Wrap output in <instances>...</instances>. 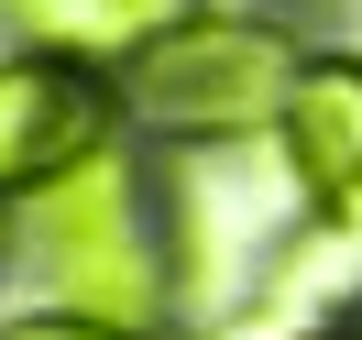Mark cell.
<instances>
[{"instance_id":"cell-7","label":"cell","mask_w":362,"mask_h":340,"mask_svg":"<svg viewBox=\"0 0 362 340\" xmlns=\"http://www.w3.org/2000/svg\"><path fill=\"white\" fill-rule=\"evenodd\" d=\"M0 340H143V329L88 318V307H55V318H0Z\"/></svg>"},{"instance_id":"cell-4","label":"cell","mask_w":362,"mask_h":340,"mask_svg":"<svg viewBox=\"0 0 362 340\" xmlns=\"http://www.w3.org/2000/svg\"><path fill=\"white\" fill-rule=\"evenodd\" d=\"M99 132V88L66 55H0V187L45 198Z\"/></svg>"},{"instance_id":"cell-6","label":"cell","mask_w":362,"mask_h":340,"mask_svg":"<svg viewBox=\"0 0 362 340\" xmlns=\"http://www.w3.org/2000/svg\"><path fill=\"white\" fill-rule=\"evenodd\" d=\"M11 23H33L45 45L66 55H110V45H154L176 23V0H0Z\"/></svg>"},{"instance_id":"cell-5","label":"cell","mask_w":362,"mask_h":340,"mask_svg":"<svg viewBox=\"0 0 362 340\" xmlns=\"http://www.w3.org/2000/svg\"><path fill=\"white\" fill-rule=\"evenodd\" d=\"M55 286H66V307L143 329V318H154V296H165V274H154V252L132 242V209H121V220L66 230V242H55Z\"/></svg>"},{"instance_id":"cell-1","label":"cell","mask_w":362,"mask_h":340,"mask_svg":"<svg viewBox=\"0 0 362 340\" xmlns=\"http://www.w3.org/2000/svg\"><path fill=\"white\" fill-rule=\"evenodd\" d=\"M296 33L242 23V11H209V23H165L154 45H132L121 66V110L143 132H187V143H242L252 121H286L296 88Z\"/></svg>"},{"instance_id":"cell-2","label":"cell","mask_w":362,"mask_h":340,"mask_svg":"<svg viewBox=\"0 0 362 340\" xmlns=\"http://www.w3.org/2000/svg\"><path fill=\"white\" fill-rule=\"evenodd\" d=\"M274 154H286L308 220L340 230V242H362V55H308L296 66Z\"/></svg>"},{"instance_id":"cell-8","label":"cell","mask_w":362,"mask_h":340,"mask_svg":"<svg viewBox=\"0 0 362 340\" xmlns=\"http://www.w3.org/2000/svg\"><path fill=\"white\" fill-rule=\"evenodd\" d=\"M318 340H362V329H318Z\"/></svg>"},{"instance_id":"cell-3","label":"cell","mask_w":362,"mask_h":340,"mask_svg":"<svg viewBox=\"0 0 362 340\" xmlns=\"http://www.w3.org/2000/svg\"><path fill=\"white\" fill-rule=\"evenodd\" d=\"M286 209H308V198H296V176H286V154H274V165H252V154L198 165V176H187L198 286H209V296H242V274H264L274 252H296V242H286Z\"/></svg>"}]
</instances>
